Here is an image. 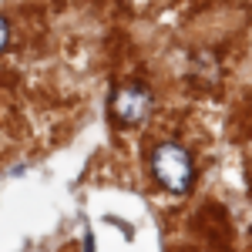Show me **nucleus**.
Listing matches in <instances>:
<instances>
[{"label": "nucleus", "instance_id": "nucleus-1", "mask_svg": "<svg viewBox=\"0 0 252 252\" xmlns=\"http://www.w3.org/2000/svg\"><path fill=\"white\" fill-rule=\"evenodd\" d=\"M152 175L175 195H185L195 182V161L192 155L175 145V141H161L152 152Z\"/></svg>", "mask_w": 252, "mask_h": 252}, {"label": "nucleus", "instance_id": "nucleus-2", "mask_svg": "<svg viewBox=\"0 0 252 252\" xmlns=\"http://www.w3.org/2000/svg\"><path fill=\"white\" fill-rule=\"evenodd\" d=\"M152 108V91L145 84H121L111 94V115L118 125H138Z\"/></svg>", "mask_w": 252, "mask_h": 252}, {"label": "nucleus", "instance_id": "nucleus-3", "mask_svg": "<svg viewBox=\"0 0 252 252\" xmlns=\"http://www.w3.org/2000/svg\"><path fill=\"white\" fill-rule=\"evenodd\" d=\"M7 40H10V24H7V17H0V51L7 47Z\"/></svg>", "mask_w": 252, "mask_h": 252}]
</instances>
